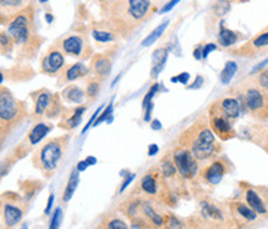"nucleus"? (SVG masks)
Listing matches in <instances>:
<instances>
[{
    "label": "nucleus",
    "instance_id": "7",
    "mask_svg": "<svg viewBox=\"0 0 268 229\" xmlns=\"http://www.w3.org/2000/svg\"><path fill=\"white\" fill-rule=\"evenodd\" d=\"M268 51V25L262 29L258 34L251 37L250 40L243 43L236 49H232L231 52L236 56L246 57V59H253L261 56Z\"/></svg>",
    "mask_w": 268,
    "mask_h": 229
},
{
    "label": "nucleus",
    "instance_id": "38",
    "mask_svg": "<svg viewBox=\"0 0 268 229\" xmlns=\"http://www.w3.org/2000/svg\"><path fill=\"white\" fill-rule=\"evenodd\" d=\"M113 114V100L108 103V106H107L106 109H103V111H101V114H98L97 120L94 121L93 126H98V125H101L102 122H112V118H113V114Z\"/></svg>",
    "mask_w": 268,
    "mask_h": 229
},
{
    "label": "nucleus",
    "instance_id": "58",
    "mask_svg": "<svg viewBox=\"0 0 268 229\" xmlns=\"http://www.w3.org/2000/svg\"><path fill=\"white\" fill-rule=\"evenodd\" d=\"M235 1H237V3H247L250 0H235Z\"/></svg>",
    "mask_w": 268,
    "mask_h": 229
},
{
    "label": "nucleus",
    "instance_id": "1",
    "mask_svg": "<svg viewBox=\"0 0 268 229\" xmlns=\"http://www.w3.org/2000/svg\"><path fill=\"white\" fill-rule=\"evenodd\" d=\"M180 146L186 147L194 157L199 161L200 166L208 164L217 156L223 155V147L221 141L214 135L208 114H201L179 136Z\"/></svg>",
    "mask_w": 268,
    "mask_h": 229
},
{
    "label": "nucleus",
    "instance_id": "6",
    "mask_svg": "<svg viewBox=\"0 0 268 229\" xmlns=\"http://www.w3.org/2000/svg\"><path fill=\"white\" fill-rule=\"evenodd\" d=\"M171 160L174 162L179 175L185 180V182H199V161L194 157L191 151L186 147L178 145L171 152Z\"/></svg>",
    "mask_w": 268,
    "mask_h": 229
},
{
    "label": "nucleus",
    "instance_id": "60",
    "mask_svg": "<svg viewBox=\"0 0 268 229\" xmlns=\"http://www.w3.org/2000/svg\"><path fill=\"white\" fill-rule=\"evenodd\" d=\"M98 1H101V3H106V1H109V0H98Z\"/></svg>",
    "mask_w": 268,
    "mask_h": 229
},
{
    "label": "nucleus",
    "instance_id": "61",
    "mask_svg": "<svg viewBox=\"0 0 268 229\" xmlns=\"http://www.w3.org/2000/svg\"><path fill=\"white\" fill-rule=\"evenodd\" d=\"M21 229H28V226H24L23 228H21Z\"/></svg>",
    "mask_w": 268,
    "mask_h": 229
},
{
    "label": "nucleus",
    "instance_id": "29",
    "mask_svg": "<svg viewBox=\"0 0 268 229\" xmlns=\"http://www.w3.org/2000/svg\"><path fill=\"white\" fill-rule=\"evenodd\" d=\"M23 217L24 212L19 207L13 206L10 203H6L4 206V221H5V224L9 228H12V227H15L16 224L20 223Z\"/></svg>",
    "mask_w": 268,
    "mask_h": 229
},
{
    "label": "nucleus",
    "instance_id": "62",
    "mask_svg": "<svg viewBox=\"0 0 268 229\" xmlns=\"http://www.w3.org/2000/svg\"><path fill=\"white\" fill-rule=\"evenodd\" d=\"M266 152H267V153H268V149H267V151H266Z\"/></svg>",
    "mask_w": 268,
    "mask_h": 229
},
{
    "label": "nucleus",
    "instance_id": "25",
    "mask_svg": "<svg viewBox=\"0 0 268 229\" xmlns=\"http://www.w3.org/2000/svg\"><path fill=\"white\" fill-rule=\"evenodd\" d=\"M54 101V95L51 92L47 91V90H41L39 95H37L36 101H35V114L36 116H43L46 112L49 114Z\"/></svg>",
    "mask_w": 268,
    "mask_h": 229
},
{
    "label": "nucleus",
    "instance_id": "10",
    "mask_svg": "<svg viewBox=\"0 0 268 229\" xmlns=\"http://www.w3.org/2000/svg\"><path fill=\"white\" fill-rule=\"evenodd\" d=\"M226 208L228 211V214H230V218H231L232 223L236 227H240V228H243V227L251 226V224L256 223L262 218L258 217L253 209H251L247 204L243 202V200H230L225 204Z\"/></svg>",
    "mask_w": 268,
    "mask_h": 229
},
{
    "label": "nucleus",
    "instance_id": "59",
    "mask_svg": "<svg viewBox=\"0 0 268 229\" xmlns=\"http://www.w3.org/2000/svg\"><path fill=\"white\" fill-rule=\"evenodd\" d=\"M39 1H40V3H47L49 0H39Z\"/></svg>",
    "mask_w": 268,
    "mask_h": 229
},
{
    "label": "nucleus",
    "instance_id": "2",
    "mask_svg": "<svg viewBox=\"0 0 268 229\" xmlns=\"http://www.w3.org/2000/svg\"><path fill=\"white\" fill-rule=\"evenodd\" d=\"M151 6V0H118L111 8L109 26L117 34H128L147 20Z\"/></svg>",
    "mask_w": 268,
    "mask_h": 229
},
{
    "label": "nucleus",
    "instance_id": "36",
    "mask_svg": "<svg viewBox=\"0 0 268 229\" xmlns=\"http://www.w3.org/2000/svg\"><path fill=\"white\" fill-rule=\"evenodd\" d=\"M168 24H169V21L166 20V21H164V23L160 24V25H158L157 28H155L154 30H153V32H151L150 34H149L148 36H147L146 39H144V40L142 41V46L147 48V46L153 45V44H154L155 41H157L158 39H159V37L162 36L163 33L165 32V29L168 28Z\"/></svg>",
    "mask_w": 268,
    "mask_h": 229
},
{
    "label": "nucleus",
    "instance_id": "26",
    "mask_svg": "<svg viewBox=\"0 0 268 229\" xmlns=\"http://www.w3.org/2000/svg\"><path fill=\"white\" fill-rule=\"evenodd\" d=\"M50 131H51V126L49 123L45 122H39L36 125L32 126V129L29 131L28 133V142L30 146H36L46 136L49 135Z\"/></svg>",
    "mask_w": 268,
    "mask_h": 229
},
{
    "label": "nucleus",
    "instance_id": "39",
    "mask_svg": "<svg viewBox=\"0 0 268 229\" xmlns=\"http://www.w3.org/2000/svg\"><path fill=\"white\" fill-rule=\"evenodd\" d=\"M159 89H160V83H158V82L153 83V85L150 86V89L147 91V94L144 95V98H143V101H142V109L143 110L146 109L149 103L153 102V98H154L155 95L159 92Z\"/></svg>",
    "mask_w": 268,
    "mask_h": 229
},
{
    "label": "nucleus",
    "instance_id": "44",
    "mask_svg": "<svg viewBox=\"0 0 268 229\" xmlns=\"http://www.w3.org/2000/svg\"><path fill=\"white\" fill-rule=\"evenodd\" d=\"M216 49H217L216 44L208 43V44H205V45H203V59L208 57L210 52H212L214 50H216Z\"/></svg>",
    "mask_w": 268,
    "mask_h": 229
},
{
    "label": "nucleus",
    "instance_id": "42",
    "mask_svg": "<svg viewBox=\"0 0 268 229\" xmlns=\"http://www.w3.org/2000/svg\"><path fill=\"white\" fill-rule=\"evenodd\" d=\"M102 110H103V106H101V107H98V109L93 112V114H92V117L89 120V122H87V125H86V126L82 129V133H86V132H87V130H89V127L93 126L94 121L97 120L98 114H101V111H102Z\"/></svg>",
    "mask_w": 268,
    "mask_h": 229
},
{
    "label": "nucleus",
    "instance_id": "31",
    "mask_svg": "<svg viewBox=\"0 0 268 229\" xmlns=\"http://www.w3.org/2000/svg\"><path fill=\"white\" fill-rule=\"evenodd\" d=\"M28 0H0V13L12 15L19 12L26 5Z\"/></svg>",
    "mask_w": 268,
    "mask_h": 229
},
{
    "label": "nucleus",
    "instance_id": "46",
    "mask_svg": "<svg viewBox=\"0 0 268 229\" xmlns=\"http://www.w3.org/2000/svg\"><path fill=\"white\" fill-rule=\"evenodd\" d=\"M134 177H135V175H134V173H129V175H127V177L124 178L122 186H120V188H119L120 193H122L123 191H124V189H126L127 187L129 186V184H131V182L134 180Z\"/></svg>",
    "mask_w": 268,
    "mask_h": 229
},
{
    "label": "nucleus",
    "instance_id": "22",
    "mask_svg": "<svg viewBox=\"0 0 268 229\" xmlns=\"http://www.w3.org/2000/svg\"><path fill=\"white\" fill-rule=\"evenodd\" d=\"M242 39V34L226 28L225 25H220L219 34H217V44L223 48H231Z\"/></svg>",
    "mask_w": 268,
    "mask_h": 229
},
{
    "label": "nucleus",
    "instance_id": "19",
    "mask_svg": "<svg viewBox=\"0 0 268 229\" xmlns=\"http://www.w3.org/2000/svg\"><path fill=\"white\" fill-rule=\"evenodd\" d=\"M112 64H113V60H112L111 52L94 55L92 57L91 65H89V71L93 74L94 78L100 79L101 81L106 80L111 75Z\"/></svg>",
    "mask_w": 268,
    "mask_h": 229
},
{
    "label": "nucleus",
    "instance_id": "5",
    "mask_svg": "<svg viewBox=\"0 0 268 229\" xmlns=\"http://www.w3.org/2000/svg\"><path fill=\"white\" fill-rule=\"evenodd\" d=\"M234 169V164L230 158L226 155H220L216 158L211 160L208 164L200 167L199 171V182L200 184H205L208 187L219 186L228 172Z\"/></svg>",
    "mask_w": 268,
    "mask_h": 229
},
{
    "label": "nucleus",
    "instance_id": "52",
    "mask_svg": "<svg viewBox=\"0 0 268 229\" xmlns=\"http://www.w3.org/2000/svg\"><path fill=\"white\" fill-rule=\"evenodd\" d=\"M158 151H159V147H158L155 143H153V145H150V146H149L148 155L149 156H154V155H157Z\"/></svg>",
    "mask_w": 268,
    "mask_h": 229
},
{
    "label": "nucleus",
    "instance_id": "24",
    "mask_svg": "<svg viewBox=\"0 0 268 229\" xmlns=\"http://www.w3.org/2000/svg\"><path fill=\"white\" fill-rule=\"evenodd\" d=\"M186 223V229H232L234 226H227V224L216 223V222L208 221L204 219L200 215H195V217L189 218Z\"/></svg>",
    "mask_w": 268,
    "mask_h": 229
},
{
    "label": "nucleus",
    "instance_id": "45",
    "mask_svg": "<svg viewBox=\"0 0 268 229\" xmlns=\"http://www.w3.org/2000/svg\"><path fill=\"white\" fill-rule=\"evenodd\" d=\"M179 1H180V0H170V1H168V3H166L165 5H164L162 9H160L159 13H160V14H165V13L170 12L171 9L174 8V6L177 5V4L179 3Z\"/></svg>",
    "mask_w": 268,
    "mask_h": 229
},
{
    "label": "nucleus",
    "instance_id": "14",
    "mask_svg": "<svg viewBox=\"0 0 268 229\" xmlns=\"http://www.w3.org/2000/svg\"><path fill=\"white\" fill-rule=\"evenodd\" d=\"M208 118L210 127H211L214 135L220 141L226 142V141L234 140L237 137V131L235 129V122H232L230 118L225 117L223 114H216V112L208 111Z\"/></svg>",
    "mask_w": 268,
    "mask_h": 229
},
{
    "label": "nucleus",
    "instance_id": "32",
    "mask_svg": "<svg viewBox=\"0 0 268 229\" xmlns=\"http://www.w3.org/2000/svg\"><path fill=\"white\" fill-rule=\"evenodd\" d=\"M117 33L112 30H104V29H94L92 32V36L98 44H109L116 41L117 39Z\"/></svg>",
    "mask_w": 268,
    "mask_h": 229
},
{
    "label": "nucleus",
    "instance_id": "37",
    "mask_svg": "<svg viewBox=\"0 0 268 229\" xmlns=\"http://www.w3.org/2000/svg\"><path fill=\"white\" fill-rule=\"evenodd\" d=\"M163 229H186V223L174 214H165Z\"/></svg>",
    "mask_w": 268,
    "mask_h": 229
},
{
    "label": "nucleus",
    "instance_id": "23",
    "mask_svg": "<svg viewBox=\"0 0 268 229\" xmlns=\"http://www.w3.org/2000/svg\"><path fill=\"white\" fill-rule=\"evenodd\" d=\"M169 50L166 48H158L154 50L151 55V69H150V78L157 79L158 75L160 74L164 66H165L166 60H168Z\"/></svg>",
    "mask_w": 268,
    "mask_h": 229
},
{
    "label": "nucleus",
    "instance_id": "35",
    "mask_svg": "<svg viewBox=\"0 0 268 229\" xmlns=\"http://www.w3.org/2000/svg\"><path fill=\"white\" fill-rule=\"evenodd\" d=\"M101 89H102V81L93 76L92 79H89L87 86H86V98H89V100H94L100 94Z\"/></svg>",
    "mask_w": 268,
    "mask_h": 229
},
{
    "label": "nucleus",
    "instance_id": "13",
    "mask_svg": "<svg viewBox=\"0 0 268 229\" xmlns=\"http://www.w3.org/2000/svg\"><path fill=\"white\" fill-rule=\"evenodd\" d=\"M20 103L6 89H0V125H13L20 116Z\"/></svg>",
    "mask_w": 268,
    "mask_h": 229
},
{
    "label": "nucleus",
    "instance_id": "54",
    "mask_svg": "<svg viewBox=\"0 0 268 229\" xmlns=\"http://www.w3.org/2000/svg\"><path fill=\"white\" fill-rule=\"evenodd\" d=\"M150 127L153 130H160V129H162V123H160L159 120H153V121H151Z\"/></svg>",
    "mask_w": 268,
    "mask_h": 229
},
{
    "label": "nucleus",
    "instance_id": "49",
    "mask_svg": "<svg viewBox=\"0 0 268 229\" xmlns=\"http://www.w3.org/2000/svg\"><path fill=\"white\" fill-rule=\"evenodd\" d=\"M194 57L196 60L203 59V45H197L194 50Z\"/></svg>",
    "mask_w": 268,
    "mask_h": 229
},
{
    "label": "nucleus",
    "instance_id": "50",
    "mask_svg": "<svg viewBox=\"0 0 268 229\" xmlns=\"http://www.w3.org/2000/svg\"><path fill=\"white\" fill-rule=\"evenodd\" d=\"M201 83H203V78L201 76H197L196 80L194 81V83L191 86H189L188 89H191V90H194V89H199L200 86H201Z\"/></svg>",
    "mask_w": 268,
    "mask_h": 229
},
{
    "label": "nucleus",
    "instance_id": "33",
    "mask_svg": "<svg viewBox=\"0 0 268 229\" xmlns=\"http://www.w3.org/2000/svg\"><path fill=\"white\" fill-rule=\"evenodd\" d=\"M236 63H235V61H227V63L225 64V66H223V69L220 72V82H223V85H228L230 81L232 80V78H234V75L236 74Z\"/></svg>",
    "mask_w": 268,
    "mask_h": 229
},
{
    "label": "nucleus",
    "instance_id": "47",
    "mask_svg": "<svg viewBox=\"0 0 268 229\" xmlns=\"http://www.w3.org/2000/svg\"><path fill=\"white\" fill-rule=\"evenodd\" d=\"M54 200H55V196L51 193L49 197V199H47V204H46L45 211H44V213H45L46 215L51 213V208H52V206H54Z\"/></svg>",
    "mask_w": 268,
    "mask_h": 229
},
{
    "label": "nucleus",
    "instance_id": "17",
    "mask_svg": "<svg viewBox=\"0 0 268 229\" xmlns=\"http://www.w3.org/2000/svg\"><path fill=\"white\" fill-rule=\"evenodd\" d=\"M235 0H214L208 9V14L206 17V29L208 32H212L219 21H221L228 13L231 12L232 4Z\"/></svg>",
    "mask_w": 268,
    "mask_h": 229
},
{
    "label": "nucleus",
    "instance_id": "51",
    "mask_svg": "<svg viewBox=\"0 0 268 229\" xmlns=\"http://www.w3.org/2000/svg\"><path fill=\"white\" fill-rule=\"evenodd\" d=\"M87 167H89V164H87V162L83 160V161H80V162H78L77 166H76V169H77V171L81 173V172H85L86 169H87Z\"/></svg>",
    "mask_w": 268,
    "mask_h": 229
},
{
    "label": "nucleus",
    "instance_id": "34",
    "mask_svg": "<svg viewBox=\"0 0 268 229\" xmlns=\"http://www.w3.org/2000/svg\"><path fill=\"white\" fill-rule=\"evenodd\" d=\"M86 110H87V107H86L85 105L76 107L74 111V114H72L71 116H70V117L65 121L66 129L72 130V129H74V127H77L78 125L81 123V121H82L83 114H85Z\"/></svg>",
    "mask_w": 268,
    "mask_h": 229
},
{
    "label": "nucleus",
    "instance_id": "53",
    "mask_svg": "<svg viewBox=\"0 0 268 229\" xmlns=\"http://www.w3.org/2000/svg\"><path fill=\"white\" fill-rule=\"evenodd\" d=\"M86 162H87V164L89 166H94V164H97V158L93 157V156H89V157L86 158Z\"/></svg>",
    "mask_w": 268,
    "mask_h": 229
},
{
    "label": "nucleus",
    "instance_id": "21",
    "mask_svg": "<svg viewBox=\"0 0 268 229\" xmlns=\"http://www.w3.org/2000/svg\"><path fill=\"white\" fill-rule=\"evenodd\" d=\"M89 74V67H87L83 63H76L63 69L62 72H61V78H62L63 83H67L81 80V79L86 78Z\"/></svg>",
    "mask_w": 268,
    "mask_h": 229
},
{
    "label": "nucleus",
    "instance_id": "16",
    "mask_svg": "<svg viewBox=\"0 0 268 229\" xmlns=\"http://www.w3.org/2000/svg\"><path fill=\"white\" fill-rule=\"evenodd\" d=\"M240 189L242 193L243 202L258 214L260 218H268V204L261 196L256 186L246 182H240Z\"/></svg>",
    "mask_w": 268,
    "mask_h": 229
},
{
    "label": "nucleus",
    "instance_id": "27",
    "mask_svg": "<svg viewBox=\"0 0 268 229\" xmlns=\"http://www.w3.org/2000/svg\"><path fill=\"white\" fill-rule=\"evenodd\" d=\"M63 100L67 103H76V105H82L85 102L86 92L81 89L80 86L69 85L66 86L62 91Z\"/></svg>",
    "mask_w": 268,
    "mask_h": 229
},
{
    "label": "nucleus",
    "instance_id": "20",
    "mask_svg": "<svg viewBox=\"0 0 268 229\" xmlns=\"http://www.w3.org/2000/svg\"><path fill=\"white\" fill-rule=\"evenodd\" d=\"M142 215L150 223L153 229H163L164 227V215L158 212L151 199H143Z\"/></svg>",
    "mask_w": 268,
    "mask_h": 229
},
{
    "label": "nucleus",
    "instance_id": "56",
    "mask_svg": "<svg viewBox=\"0 0 268 229\" xmlns=\"http://www.w3.org/2000/svg\"><path fill=\"white\" fill-rule=\"evenodd\" d=\"M45 20L47 21L49 24H51L52 21H54V16H52V14H50V13H49V14H46L45 15Z\"/></svg>",
    "mask_w": 268,
    "mask_h": 229
},
{
    "label": "nucleus",
    "instance_id": "48",
    "mask_svg": "<svg viewBox=\"0 0 268 229\" xmlns=\"http://www.w3.org/2000/svg\"><path fill=\"white\" fill-rule=\"evenodd\" d=\"M257 189H258V192L261 193V196L265 198V200L268 204V186H257Z\"/></svg>",
    "mask_w": 268,
    "mask_h": 229
},
{
    "label": "nucleus",
    "instance_id": "57",
    "mask_svg": "<svg viewBox=\"0 0 268 229\" xmlns=\"http://www.w3.org/2000/svg\"><path fill=\"white\" fill-rule=\"evenodd\" d=\"M3 81H4V75L1 74V72H0V85L3 83Z\"/></svg>",
    "mask_w": 268,
    "mask_h": 229
},
{
    "label": "nucleus",
    "instance_id": "40",
    "mask_svg": "<svg viewBox=\"0 0 268 229\" xmlns=\"http://www.w3.org/2000/svg\"><path fill=\"white\" fill-rule=\"evenodd\" d=\"M13 44H14V40L9 33H0V50L1 51H8L12 49Z\"/></svg>",
    "mask_w": 268,
    "mask_h": 229
},
{
    "label": "nucleus",
    "instance_id": "3",
    "mask_svg": "<svg viewBox=\"0 0 268 229\" xmlns=\"http://www.w3.org/2000/svg\"><path fill=\"white\" fill-rule=\"evenodd\" d=\"M240 100L242 111L260 122H268V91L247 76L228 90Z\"/></svg>",
    "mask_w": 268,
    "mask_h": 229
},
{
    "label": "nucleus",
    "instance_id": "55",
    "mask_svg": "<svg viewBox=\"0 0 268 229\" xmlns=\"http://www.w3.org/2000/svg\"><path fill=\"white\" fill-rule=\"evenodd\" d=\"M8 171H9V167L4 166L3 164H0V177H1V176H5L6 173H8Z\"/></svg>",
    "mask_w": 268,
    "mask_h": 229
},
{
    "label": "nucleus",
    "instance_id": "15",
    "mask_svg": "<svg viewBox=\"0 0 268 229\" xmlns=\"http://www.w3.org/2000/svg\"><path fill=\"white\" fill-rule=\"evenodd\" d=\"M60 49L63 54L86 60L91 56V46L81 35H69L61 40Z\"/></svg>",
    "mask_w": 268,
    "mask_h": 229
},
{
    "label": "nucleus",
    "instance_id": "43",
    "mask_svg": "<svg viewBox=\"0 0 268 229\" xmlns=\"http://www.w3.org/2000/svg\"><path fill=\"white\" fill-rule=\"evenodd\" d=\"M189 79H190V75L188 72H181V74H179L175 78H171V82H180L183 83V85H186Z\"/></svg>",
    "mask_w": 268,
    "mask_h": 229
},
{
    "label": "nucleus",
    "instance_id": "28",
    "mask_svg": "<svg viewBox=\"0 0 268 229\" xmlns=\"http://www.w3.org/2000/svg\"><path fill=\"white\" fill-rule=\"evenodd\" d=\"M98 229H132L127 222L116 213H109L103 217Z\"/></svg>",
    "mask_w": 268,
    "mask_h": 229
},
{
    "label": "nucleus",
    "instance_id": "30",
    "mask_svg": "<svg viewBox=\"0 0 268 229\" xmlns=\"http://www.w3.org/2000/svg\"><path fill=\"white\" fill-rule=\"evenodd\" d=\"M78 183H80V172L74 168V171L71 172L69 180H67V184H66L65 191H63L62 200L65 203H67V202L74 197V192H76V189H77L78 187Z\"/></svg>",
    "mask_w": 268,
    "mask_h": 229
},
{
    "label": "nucleus",
    "instance_id": "12",
    "mask_svg": "<svg viewBox=\"0 0 268 229\" xmlns=\"http://www.w3.org/2000/svg\"><path fill=\"white\" fill-rule=\"evenodd\" d=\"M8 33L16 45H26L32 35V25L30 15L26 12H20L13 19L8 26Z\"/></svg>",
    "mask_w": 268,
    "mask_h": 229
},
{
    "label": "nucleus",
    "instance_id": "18",
    "mask_svg": "<svg viewBox=\"0 0 268 229\" xmlns=\"http://www.w3.org/2000/svg\"><path fill=\"white\" fill-rule=\"evenodd\" d=\"M65 69V56L59 48H51L41 60V71L46 75H56Z\"/></svg>",
    "mask_w": 268,
    "mask_h": 229
},
{
    "label": "nucleus",
    "instance_id": "9",
    "mask_svg": "<svg viewBox=\"0 0 268 229\" xmlns=\"http://www.w3.org/2000/svg\"><path fill=\"white\" fill-rule=\"evenodd\" d=\"M160 171L162 175L165 180L166 184H168L169 189L174 193L177 197H181V196L188 195V189L185 186V180L179 175L177 167H175L174 162L171 160L170 156H165L160 162Z\"/></svg>",
    "mask_w": 268,
    "mask_h": 229
},
{
    "label": "nucleus",
    "instance_id": "8",
    "mask_svg": "<svg viewBox=\"0 0 268 229\" xmlns=\"http://www.w3.org/2000/svg\"><path fill=\"white\" fill-rule=\"evenodd\" d=\"M208 111L223 114L225 117L230 118L232 122H236V120L240 117L241 112H242V107H241L240 100L237 98L236 95L228 91L227 94H223V96H220L216 100L212 101L208 105Z\"/></svg>",
    "mask_w": 268,
    "mask_h": 229
},
{
    "label": "nucleus",
    "instance_id": "4",
    "mask_svg": "<svg viewBox=\"0 0 268 229\" xmlns=\"http://www.w3.org/2000/svg\"><path fill=\"white\" fill-rule=\"evenodd\" d=\"M66 147V138H51L35 155V164L36 167L41 169L44 173H51L59 167L63 157V152Z\"/></svg>",
    "mask_w": 268,
    "mask_h": 229
},
{
    "label": "nucleus",
    "instance_id": "11",
    "mask_svg": "<svg viewBox=\"0 0 268 229\" xmlns=\"http://www.w3.org/2000/svg\"><path fill=\"white\" fill-rule=\"evenodd\" d=\"M199 211L200 217L208 221L216 222V223L227 224V226H235L232 223L228 211L225 204L217 203L216 200L210 199V198H203L199 202Z\"/></svg>",
    "mask_w": 268,
    "mask_h": 229
},
{
    "label": "nucleus",
    "instance_id": "41",
    "mask_svg": "<svg viewBox=\"0 0 268 229\" xmlns=\"http://www.w3.org/2000/svg\"><path fill=\"white\" fill-rule=\"evenodd\" d=\"M61 218H62V211H61V208H56V211H55L54 215H52V218H51V222H50L49 229L60 228Z\"/></svg>",
    "mask_w": 268,
    "mask_h": 229
}]
</instances>
